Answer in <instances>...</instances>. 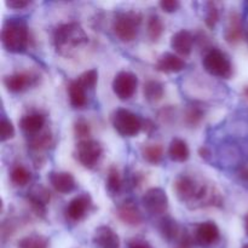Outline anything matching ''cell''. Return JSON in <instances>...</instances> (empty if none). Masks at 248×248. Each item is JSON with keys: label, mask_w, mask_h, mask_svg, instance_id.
Segmentation results:
<instances>
[{"label": "cell", "mask_w": 248, "mask_h": 248, "mask_svg": "<svg viewBox=\"0 0 248 248\" xmlns=\"http://www.w3.org/2000/svg\"><path fill=\"white\" fill-rule=\"evenodd\" d=\"M86 90L82 87V85L79 81L74 80L70 81L68 85V94H69V101L74 108H82L86 106L87 97H86Z\"/></svg>", "instance_id": "obj_20"}, {"label": "cell", "mask_w": 248, "mask_h": 248, "mask_svg": "<svg viewBox=\"0 0 248 248\" xmlns=\"http://www.w3.org/2000/svg\"><path fill=\"white\" fill-rule=\"evenodd\" d=\"M38 80V77L33 73L21 72L15 74L7 75L4 79V84L6 89L11 92H22L29 86L34 85Z\"/></svg>", "instance_id": "obj_9"}, {"label": "cell", "mask_w": 248, "mask_h": 248, "mask_svg": "<svg viewBox=\"0 0 248 248\" xmlns=\"http://www.w3.org/2000/svg\"><path fill=\"white\" fill-rule=\"evenodd\" d=\"M93 242L99 248H120V239L110 227L102 225L94 230Z\"/></svg>", "instance_id": "obj_13"}, {"label": "cell", "mask_w": 248, "mask_h": 248, "mask_svg": "<svg viewBox=\"0 0 248 248\" xmlns=\"http://www.w3.org/2000/svg\"><path fill=\"white\" fill-rule=\"evenodd\" d=\"M242 36H244V31H242L241 17L239 14L234 12L230 15L229 26L225 31V40L229 44H237L241 41Z\"/></svg>", "instance_id": "obj_19"}, {"label": "cell", "mask_w": 248, "mask_h": 248, "mask_svg": "<svg viewBox=\"0 0 248 248\" xmlns=\"http://www.w3.org/2000/svg\"><path fill=\"white\" fill-rule=\"evenodd\" d=\"M130 248H153L145 241H135L130 245Z\"/></svg>", "instance_id": "obj_37"}, {"label": "cell", "mask_w": 248, "mask_h": 248, "mask_svg": "<svg viewBox=\"0 0 248 248\" xmlns=\"http://www.w3.org/2000/svg\"><path fill=\"white\" fill-rule=\"evenodd\" d=\"M162 156H164V149H162L161 145L152 144L143 148V157H144L149 164H159L162 160Z\"/></svg>", "instance_id": "obj_28"}, {"label": "cell", "mask_w": 248, "mask_h": 248, "mask_svg": "<svg viewBox=\"0 0 248 248\" xmlns=\"http://www.w3.org/2000/svg\"><path fill=\"white\" fill-rule=\"evenodd\" d=\"M242 248H248V244H247V245H245V246L242 247Z\"/></svg>", "instance_id": "obj_42"}, {"label": "cell", "mask_w": 248, "mask_h": 248, "mask_svg": "<svg viewBox=\"0 0 248 248\" xmlns=\"http://www.w3.org/2000/svg\"><path fill=\"white\" fill-rule=\"evenodd\" d=\"M240 176H241V178L244 179V181L248 182V166L244 167V169L241 170V172H240Z\"/></svg>", "instance_id": "obj_39"}, {"label": "cell", "mask_w": 248, "mask_h": 248, "mask_svg": "<svg viewBox=\"0 0 248 248\" xmlns=\"http://www.w3.org/2000/svg\"><path fill=\"white\" fill-rule=\"evenodd\" d=\"M199 186H196L195 181L190 177L181 176L174 181L173 188L179 200L191 202L198 193Z\"/></svg>", "instance_id": "obj_12"}, {"label": "cell", "mask_w": 248, "mask_h": 248, "mask_svg": "<svg viewBox=\"0 0 248 248\" xmlns=\"http://www.w3.org/2000/svg\"><path fill=\"white\" fill-rule=\"evenodd\" d=\"M207 7V14H206V26L213 28L217 24L218 19H219V12H218L217 6L213 2H208Z\"/></svg>", "instance_id": "obj_33"}, {"label": "cell", "mask_w": 248, "mask_h": 248, "mask_svg": "<svg viewBox=\"0 0 248 248\" xmlns=\"http://www.w3.org/2000/svg\"><path fill=\"white\" fill-rule=\"evenodd\" d=\"M245 93H246V96L248 97V87H247V89H246V90H245Z\"/></svg>", "instance_id": "obj_41"}, {"label": "cell", "mask_w": 248, "mask_h": 248, "mask_svg": "<svg viewBox=\"0 0 248 248\" xmlns=\"http://www.w3.org/2000/svg\"><path fill=\"white\" fill-rule=\"evenodd\" d=\"M91 207V199L87 194L73 199L65 208V215L73 222H79L86 216Z\"/></svg>", "instance_id": "obj_10"}, {"label": "cell", "mask_w": 248, "mask_h": 248, "mask_svg": "<svg viewBox=\"0 0 248 248\" xmlns=\"http://www.w3.org/2000/svg\"><path fill=\"white\" fill-rule=\"evenodd\" d=\"M195 239L202 246H210L219 240V229L215 222L201 223L196 230Z\"/></svg>", "instance_id": "obj_14"}, {"label": "cell", "mask_w": 248, "mask_h": 248, "mask_svg": "<svg viewBox=\"0 0 248 248\" xmlns=\"http://www.w3.org/2000/svg\"><path fill=\"white\" fill-rule=\"evenodd\" d=\"M50 183L56 191L68 194L74 190L75 178L69 172H52L50 173Z\"/></svg>", "instance_id": "obj_17"}, {"label": "cell", "mask_w": 248, "mask_h": 248, "mask_svg": "<svg viewBox=\"0 0 248 248\" xmlns=\"http://www.w3.org/2000/svg\"><path fill=\"white\" fill-rule=\"evenodd\" d=\"M160 232H161V235L165 239L172 241V240H174L178 236L179 227L176 220L170 217H166L160 223Z\"/></svg>", "instance_id": "obj_23"}, {"label": "cell", "mask_w": 248, "mask_h": 248, "mask_svg": "<svg viewBox=\"0 0 248 248\" xmlns=\"http://www.w3.org/2000/svg\"><path fill=\"white\" fill-rule=\"evenodd\" d=\"M18 248H48V240L41 235H29L18 242Z\"/></svg>", "instance_id": "obj_27"}, {"label": "cell", "mask_w": 248, "mask_h": 248, "mask_svg": "<svg viewBox=\"0 0 248 248\" xmlns=\"http://www.w3.org/2000/svg\"><path fill=\"white\" fill-rule=\"evenodd\" d=\"M202 118H203V113L199 108H194L193 107V108L188 109V111H186V123L191 126L198 125V124L202 120Z\"/></svg>", "instance_id": "obj_34"}, {"label": "cell", "mask_w": 248, "mask_h": 248, "mask_svg": "<svg viewBox=\"0 0 248 248\" xmlns=\"http://www.w3.org/2000/svg\"><path fill=\"white\" fill-rule=\"evenodd\" d=\"M245 228H246V232L248 235V216L246 217V219H245Z\"/></svg>", "instance_id": "obj_40"}, {"label": "cell", "mask_w": 248, "mask_h": 248, "mask_svg": "<svg viewBox=\"0 0 248 248\" xmlns=\"http://www.w3.org/2000/svg\"><path fill=\"white\" fill-rule=\"evenodd\" d=\"M53 43L61 53H68L87 43V35L79 23L61 24L53 33Z\"/></svg>", "instance_id": "obj_1"}, {"label": "cell", "mask_w": 248, "mask_h": 248, "mask_svg": "<svg viewBox=\"0 0 248 248\" xmlns=\"http://www.w3.org/2000/svg\"><path fill=\"white\" fill-rule=\"evenodd\" d=\"M15 136V127L12 125V123L10 120H7L6 118L2 116L1 121H0V140L2 142L5 140H11Z\"/></svg>", "instance_id": "obj_31"}, {"label": "cell", "mask_w": 248, "mask_h": 248, "mask_svg": "<svg viewBox=\"0 0 248 248\" xmlns=\"http://www.w3.org/2000/svg\"><path fill=\"white\" fill-rule=\"evenodd\" d=\"M121 186H123V179H121L120 173H119L116 167H110L108 173V178H107V190L111 194V195H116L120 193Z\"/></svg>", "instance_id": "obj_25"}, {"label": "cell", "mask_w": 248, "mask_h": 248, "mask_svg": "<svg viewBox=\"0 0 248 248\" xmlns=\"http://www.w3.org/2000/svg\"><path fill=\"white\" fill-rule=\"evenodd\" d=\"M169 155L173 161L184 162L189 159L190 152H189L188 145H186V143L183 140L174 138V140H172L171 144H170Z\"/></svg>", "instance_id": "obj_21"}, {"label": "cell", "mask_w": 248, "mask_h": 248, "mask_svg": "<svg viewBox=\"0 0 248 248\" xmlns=\"http://www.w3.org/2000/svg\"><path fill=\"white\" fill-rule=\"evenodd\" d=\"M203 68L211 75L229 79L232 75V65L228 56L218 48H212L206 53L202 61Z\"/></svg>", "instance_id": "obj_4"}, {"label": "cell", "mask_w": 248, "mask_h": 248, "mask_svg": "<svg viewBox=\"0 0 248 248\" xmlns=\"http://www.w3.org/2000/svg\"><path fill=\"white\" fill-rule=\"evenodd\" d=\"M164 22L156 15H153L149 17V21H148V35H149L150 40L152 41H157L161 38L162 33H164Z\"/></svg>", "instance_id": "obj_24"}, {"label": "cell", "mask_w": 248, "mask_h": 248, "mask_svg": "<svg viewBox=\"0 0 248 248\" xmlns=\"http://www.w3.org/2000/svg\"><path fill=\"white\" fill-rule=\"evenodd\" d=\"M118 217L120 218L121 222L130 225V227H138L143 222V216L140 208L131 200L125 201L119 206Z\"/></svg>", "instance_id": "obj_11"}, {"label": "cell", "mask_w": 248, "mask_h": 248, "mask_svg": "<svg viewBox=\"0 0 248 248\" xmlns=\"http://www.w3.org/2000/svg\"><path fill=\"white\" fill-rule=\"evenodd\" d=\"M142 16L137 11H126L116 15L113 23V31L121 41L130 43L136 39Z\"/></svg>", "instance_id": "obj_3"}, {"label": "cell", "mask_w": 248, "mask_h": 248, "mask_svg": "<svg viewBox=\"0 0 248 248\" xmlns=\"http://www.w3.org/2000/svg\"><path fill=\"white\" fill-rule=\"evenodd\" d=\"M97 80H98V72L96 69L86 70L78 78V81L82 85L85 90L93 89L97 84Z\"/></svg>", "instance_id": "obj_30"}, {"label": "cell", "mask_w": 248, "mask_h": 248, "mask_svg": "<svg viewBox=\"0 0 248 248\" xmlns=\"http://www.w3.org/2000/svg\"><path fill=\"white\" fill-rule=\"evenodd\" d=\"M199 154H200L201 157H203V159L207 160L208 157H210L211 152L207 149V148H200V149H199Z\"/></svg>", "instance_id": "obj_38"}, {"label": "cell", "mask_w": 248, "mask_h": 248, "mask_svg": "<svg viewBox=\"0 0 248 248\" xmlns=\"http://www.w3.org/2000/svg\"><path fill=\"white\" fill-rule=\"evenodd\" d=\"M164 85L156 80H149L144 84V97L149 102H159L164 97Z\"/></svg>", "instance_id": "obj_22"}, {"label": "cell", "mask_w": 248, "mask_h": 248, "mask_svg": "<svg viewBox=\"0 0 248 248\" xmlns=\"http://www.w3.org/2000/svg\"><path fill=\"white\" fill-rule=\"evenodd\" d=\"M179 6H181V4H179L178 0H162V1H160V7L169 14L177 11Z\"/></svg>", "instance_id": "obj_35"}, {"label": "cell", "mask_w": 248, "mask_h": 248, "mask_svg": "<svg viewBox=\"0 0 248 248\" xmlns=\"http://www.w3.org/2000/svg\"><path fill=\"white\" fill-rule=\"evenodd\" d=\"M74 132L77 137L81 138V140H87V137L91 135L90 124L87 123V121H85L84 119H79V120L75 121L74 124Z\"/></svg>", "instance_id": "obj_32"}, {"label": "cell", "mask_w": 248, "mask_h": 248, "mask_svg": "<svg viewBox=\"0 0 248 248\" xmlns=\"http://www.w3.org/2000/svg\"><path fill=\"white\" fill-rule=\"evenodd\" d=\"M44 125H45V116L39 113H33L23 116L19 121V126H21L22 130L28 135L33 136L38 135L43 130Z\"/></svg>", "instance_id": "obj_18"}, {"label": "cell", "mask_w": 248, "mask_h": 248, "mask_svg": "<svg viewBox=\"0 0 248 248\" xmlns=\"http://www.w3.org/2000/svg\"><path fill=\"white\" fill-rule=\"evenodd\" d=\"M194 36L190 31H177L171 38V46L177 53L181 56H189L193 51Z\"/></svg>", "instance_id": "obj_15"}, {"label": "cell", "mask_w": 248, "mask_h": 248, "mask_svg": "<svg viewBox=\"0 0 248 248\" xmlns=\"http://www.w3.org/2000/svg\"><path fill=\"white\" fill-rule=\"evenodd\" d=\"M138 78L131 72H120L113 80V91L115 96L121 101H127L135 94L137 90Z\"/></svg>", "instance_id": "obj_7"}, {"label": "cell", "mask_w": 248, "mask_h": 248, "mask_svg": "<svg viewBox=\"0 0 248 248\" xmlns=\"http://www.w3.org/2000/svg\"><path fill=\"white\" fill-rule=\"evenodd\" d=\"M77 159L86 169H93L101 160L103 154V148L101 143L93 140H80L75 149Z\"/></svg>", "instance_id": "obj_6"}, {"label": "cell", "mask_w": 248, "mask_h": 248, "mask_svg": "<svg viewBox=\"0 0 248 248\" xmlns=\"http://www.w3.org/2000/svg\"><path fill=\"white\" fill-rule=\"evenodd\" d=\"M1 41L10 52H22L28 45V31L26 24L18 21L6 22L1 31Z\"/></svg>", "instance_id": "obj_2"}, {"label": "cell", "mask_w": 248, "mask_h": 248, "mask_svg": "<svg viewBox=\"0 0 248 248\" xmlns=\"http://www.w3.org/2000/svg\"><path fill=\"white\" fill-rule=\"evenodd\" d=\"M6 5L9 7H11V9L19 10V9H24V7L28 6L29 1H27V0H7Z\"/></svg>", "instance_id": "obj_36"}, {"label": "cell", "mask_w": 248, "mask_h": 248, "mask_svg": "<svg viewBox=\"0 0 248 248\" xmlns=\"http://www.w3.org/2000/svg\"><path fill=\"white\" fill-rule=\"evenodd\" d=\"M142 203L150 215H162L169 210V198L161 188L148 189L143 195Z\"/></svg>", "instance_id": "obj_8"}, {"label": "cell", "mask_w": 248, "mask_h": 248, "mask_svg": "<svg viewBox=\"0 0 248 248\" xmlns=\"http://www.w3.org/2000/svg\"><path fill=\"white\" fill-rule=\"evenodd\" d=\"M51 142H52V137L50 132L38 133V135L31 136L29 140V147L33 150H44L51 144Z\"/></svg>", "instance_id": "obj_29"}, {"label": "cell", "mask_w": 248, "mask_h": 248, "mask_svg": "<svg viewBox=\"0 0 248 248\" xmlns=\"http://www.w3.org/2000/svg\"><path fill=\"white\" fill-rule=\"evenodd\" d=\"M186 63L183 58L174 53L166 52L159 58L156 63V69L164 73H179L186 68Z\"/></svg>", "instance_id": "obj_16"}, {"label": "cell", "mask_w": 248, "mask_h": 248, "mask_svg": "<svg viewBox=\"0 0 248 248\" xmlns=\"http://www.w3.org/2000/svg\"><path fill=\"white\" fill-rule=\"evenodd\" d=\"M10 178H11V182L15 186H24L31 181V173H29V171L24 166L17 165V166H15L12 169Z\"/></svg>", "instance_id": "obj_26"}, {"label": "cell", "mask_w": 248, "mask_h": 248, "mask_svg": "<svg viewBox=\"0 0 248 248\" xmlns=\"http://www.w3.org/2000/svg\"><path fill=\"white\" fill-rule=\"evenodd\" d=\"M113 126L116 132L124 137H133L142 130L143 121L127 109H118L113 115Z\"/></svg>", "instance_id": "obj_5"}]
</instances>
